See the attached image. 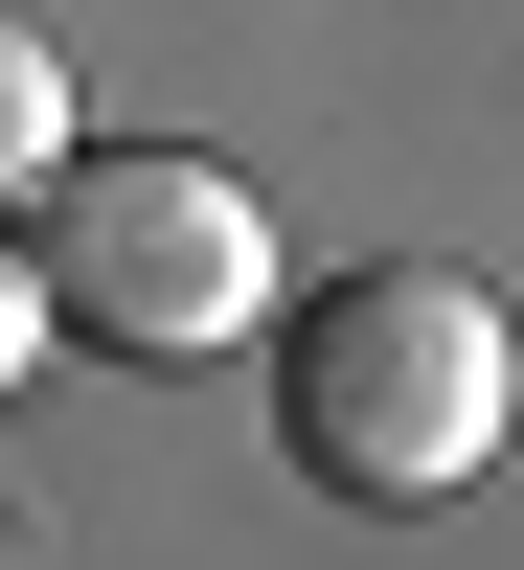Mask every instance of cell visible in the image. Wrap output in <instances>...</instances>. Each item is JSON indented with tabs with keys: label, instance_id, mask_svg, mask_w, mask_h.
<instances>
[{
	"label": "cell",
	"instance_id": "1",
	"mask_svg": "<svg viewBox=\"0 0 524 570\" xmlns=\"http://www.w3.org/2000/svg\"><path fill=\"white\" fill-rule=\"evenodd\" d=\"M274 434H297L319 502H456L524 434V320L434 252H365L343 297L274 320Z\"/></svg>",
	"mask_w": 524,
	"mask_h": 570
},
{
	"label": "cell",
	"instance_id": "4",
	"mask_svg": "<svg viewBox=\"0 0 524 570\" xmlns=\"http://www.w3.org/2000/svg\"><path fill=\"white\" fill-rule=\"evenodd\" d=\"M23 365H46V252L0 228V389H23Z\"/></svg>",
	"mask_w": 524,
	"mask_h": 570
},
{
	"label": "cell",
	"instance_id": "3",
	"mask_svg": "<svg viewBox=\"0 0 524 570\" xmlns=\"http://www.w3.org/2000/svg\"><path fill=\"white\" fill-rule=\"evenodd\" d=\"M46 160H69V46H46V23H0V228L46 206Z\"/></svg>",
	"mask_w": 524,
	"mask_h": 570
},
{
	"label": "cell",
	"instance_id": "2",
	"mask_svg": "<svg viewBox=\"0 0 524 570\" xmlns=\"http://www.w3.org/2000/svg\"><path fill=\"white\" fill-rule=\"evenodd\" d=\"M46 252V320L115 365H206V343H274V206L206 160V137H69L23 206Z\"/></svg>",
	"mask_w": 524,
	"mask_h": 570
}]
</instances>
